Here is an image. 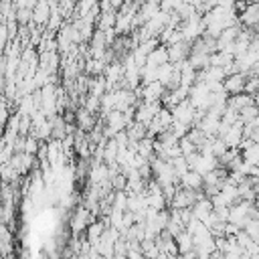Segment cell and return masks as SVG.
<instances>
[{"instance_id":"4","label":"cell","mask_w":259,"mask_h":259,"mask_svg":"<svg viewBox=\"0 0 259 259\" xmlns=\"http://www.w3.org/2000/svg\"><path fill=\"white\" fill-rule=\"evenodd\" d=\"M239 22H241L245 28L257 30V28H259V2L247 4V8L241 10V14H239Z\"/></svg>"},{"instance_id":"8","label":"cell","mask_w":259,"mask_h":259,"mask_svg":"<svg viewBox=\"0 0 259 259\" xmlns=\"http://www.w3.org/2000/svg\"><path fill=\"white\" fill-rule=\"evenodd\" d=\"M176 243H178L180 255H186V253H190L194 249V239H192V233L188 229H184L182 233L176 235Z\"/></svg>"},{"instance_id":"7","label":"cell","mask_w":259,"mask_h":259,"mask_svg":"<svg viewBox=\"0 0 259 259\" xmlns=\"http://www.w3.org/2000/svg\"><path fill=\"white\" fill-rule=\"evenodd\" d=\"M148 65H154V67H160L164 63H170V53H168V45H158L150 55H148Z\"/></svg>"},{"instance_id":"2","label":"cell","mask_w":259,"mask_h":259,"mask_svg":"<svg viewBox=\"0 0 259 259\" xmlns=\"http://www.w3.org/2000/svg\"><path fill=\"white\" fill-rule=\"evenodd\" d=\"M142 101H162L168 87L162 81H152V83H142L140 89H136Z\"/></svg>"},{"instance_id":"11","label":"cell","mask_w":259,"mask_h":259,"mask_svg":"<svg viewBox=\"0 0 259 259\" xmlns=\"http://www.w3.org/2000/svg\"><path fill=\"white\" fill-rule=\"evenodd\" d=\"M245 93H251V95H257V93H259V75H257V73H249V75H247Z\"/></svg>"},{"instance_id":"3","label":"cell","mask_w":259,"mask_h":259,"mask_svg":"<svg viewBox=\"0 0 259 259\" xmlns=\"http://www.w3.org/2000/svg\"><path fill=\"white\" fill-rule=\"evenodd\" d=\"M162 105H164L162 101H140L138 107H136L134 119H136V121H142V123H146V125H150V121L156 117V113L160 111Z\"/></svg>"},{"instance_id":"10","label":"cell","mask_w":259,"mask_h":259,"mask_svg":"<svg viewBox=\"0 0 259 259\" xmlns=\"http://www.w3.org/2000/svg\"><path fill=\"white\" fill-rule=\"evenodd\" d=\"M257 115H259V105L257 103H251V105H247V107H243L239 111V119L245 121V123H251Z\"/></svg>"},{"instance_id":"6","label":"cell","mask_w":259,"mask_h":259,"mask_svg":"<svg viewBox=\"0 0 259 259\" xmlns=\"http://www.w3.org/2000/svg\"><path fill=\"white\" fill-rule=\"evenodd\" d=\"M180 184L186 186V188H192V190H200L204 186V176L196 170H186L182 176H180Z\"/></svg>"},{"instance_id":"9","label":"cell","mask_w":259,"mask_h":259,"mask_svg":"<svg viewBox=\"0 0 259 259\" xmlns=\"http://www.w3.org/2000/svg\"><path fill=\"white\" fill-rule=\"evenodd\" d=\"M77 123H79V127H81V130L91 132V130H93V125H95V117H93V113H91L87 107H83V109H79V111H77Z\"/></svg>"},{"instance_id":"12","label":"cell","mask_w":259,"mask_h":259,"mask_svg":"<svg viewBox=\"0 0 259 259\" xmlns=\"http://www.w3.org/2000/svg\"><path fill=\"white\" fill-rule=\"evenodd\" d=\"M180 150H182L184 156H190V154L198 152V146L190 140V136H184V138H180Z\"/></svg>"},{"instance_id":"13","label":"cell","mask_w":259,"mask_h":259,"mask_svg":"<svg viewBox=\"0 0 259 259\" xmlns=\"http://www.w3.org/2000/svg\"><path fill=\"white\" fill-rule=\"evenodd\" d=\"M38 4V0H14V8H32Z\"/></svg>"},{"instance_id":"5","label":"cell","mask_w":259,"mask_h":259,"mask_svg":"<svg viewBox=\"0 0 259 259\" xmlns=\"http://www.w3.org/2000/svg\"><path fill=\"white\" fill-rule=\"evenodd\" d=\"M245 83H247V75L241 73V71H233V73L227 75V79H225V89L229 91V95L243 93V91H245Z\"/></svg>"},{"instance_id":"1","label":"cell","mask_w":259,"mask_h":259,"mask_svg":"<svg viewBox=\"0 0 259 259\" xmlns=\"http://www.w3.org/2000/svg\"><path fill=\"white\" fill-rule=\"evenodd\" d=\"M93 223V212L89 206H77L73 210V217H71V231L73 235H81L87 231V227Z\"/></svg>"}]
</instances>
